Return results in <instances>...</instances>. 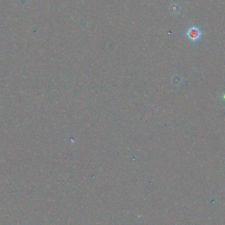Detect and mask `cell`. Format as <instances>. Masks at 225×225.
<instances>
[{
  "label": "cell",
  "mask_w": 225,
  "mask_h": 225,
  "mask_svg": "<svg viewBox=\"0 0 225 225\" xmlns=\"http://www.w3.org/2000/svg\"><path fill=\"white\" fill-rule=\"evenodd\" d=\"M220 99L225 103V92H224L221 95H220Z\"/></svg>",
  "instance_id": "obj_2"
},
{
  "label": "cell",
  "mask_w": 225,
  "mask_h": 225,
  "mask_svg": "<svg viewBox=\"0 0 225 225\" xmlns=\"http://www.w3.org/2000/svg\"><path fill=\"white\" fill-rule=\"evenodd\" d=\"M186 35L188 37L190 40H191L193 42H195L199 40L200 38L201 33L200 32V29L196 27H190L186 32Z\"/></svg>",
  "instance_id": "obj_1"
}]
</instances>
